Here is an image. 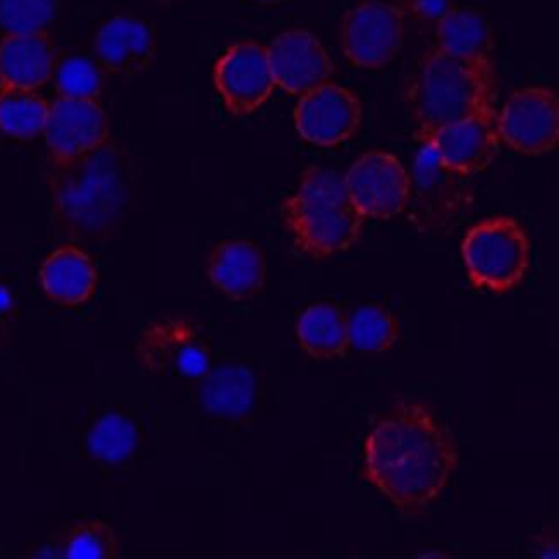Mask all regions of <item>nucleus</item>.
<instances>
[{
    "mask_svg": "<svg viewBox=\"0 0 559 559\" xmlns=\"http://www.w3.org/2000/svg\"><path fill=\"white\" fill-rule=\"evenodd\" d=\"M405 40V16L382 0H365L341 21V50L358 70H381L396 59Z\"/></svg>",
    "mask_w": 559,
    "mask_h": 559,
    "instance_id": "nucleus-8",
    "label": "nucleus"
},
{
    "mask_svg": "<svg viewBox=\"0 0 559 559\" xmlns=\"http://www.w3.org/2000/svg\"><path fill=\"white\" fill-rule=\"evenodd\" d=\"M118 555V537L112 528L102 520H86L68 531L59 556L68 559H114Z\"/></svg>",
    "mask_w": 559,
    "mask_h": 559,
    "instance_id": "nucleus-26",
    "label": "nucleus"
},
{
    "mask_svg": "<svg viewBox=\"0 0 559 559\" xmlns=\"http://www.w3.org/2000/svg\"><path fill=\"white\" fill-rule=\"evenodd\" d=\"M364 119L361 100L353 90L325 83L301 95L295 107V127L305 142L331 146L348 142Z\"/></svg>",
    "mask_w": 559,
    "mask_h": 559,
    "instance_id": "nucleus-12",
    "label": "nucleus"
},
{
    "mask_svg": "<svg viewBox=\"0 0 559 559\" xmlns=\"http://www.w3.org/2000/svg\"><path fill=\"white\" fill-rule=\"evenodd\" d=\"M56 88L61 97L97 100L104 90V76L86 57H68L59 62L53 73Z\"/></svg>",
    "mask_w": 559,
    "mask_h": 559,
    "instance_id": "nucleus-28",
    "label": "nucleus"
},
{
    "mask_svg": "<svg viewBox=\"0 0 559 559\" xmlns=\"http://www.w3.org/2000/svg\"><path fill=\"white\" fill-rule=\"evenodd\" d=\"M140 433L136 421L124 412L104 415L92 427L86 438L88 453L107 465H121L139 448Z\"/></svg>",
    "mask_w": 559,
    "mask_h": 559,
    "instance_id": "nucleus-24",
    "label": "nucleus"
},
{
    "mask_svg": "<svg viewBox=\"0 0 559 559\" xmlns=\"http://www.w3.org/2000/svg\"><path fill=\"white\" fill-rule=\"evenodd\" d=\"M496 110L480 112L438 128L429 133L417 134L418 142L429 143L439 163L456 175L472 178L495 163L499 152L496 131Z\"/></svg>",
    "mask_w": 559,
    "mask_h": 559,
    "instance_id": "nucleus-13",
    "label": "nucleus"
},
{
    "mask_svg": "<svg viewBox=\"0 0 559 559\" xmlns=\"http://www.w3.org/2000/svg\"><path fill=\"white\" fill-rule=\"evenodd\" d=\"M267 262L259 245L248 239H227L212 248L207 277L229 300H253L264 292Z\"/></svg>",
    "mask_w": 559,
    "mask_h": 559,
    "instance_id": "nucleus-16",
    "label": "nucleus"
},
{
    "mask_svg": "<svg viewBox=\"0 0 559 559\" xmlns=\"http://www.w3.org/2000/svg\"><path fill=\"white\" fill-rule=\"evenodd\" d=\"M253 2H259V4L264 5H277L281 4V2H284V0H253Z\"/></svg>",
    "mask_w": 559,
    "mask_h": 559,
    "instance_id": "nucleus-32",
    "label": "nucleus"
},
{
    "mask_svg": "<svg viewBox=\"0 0 559 559\" xmlns=\"http://www.w3.org/2000/svg\"><path fill=\"white\" fill-rule=\"evenodd\" d=\"M2 86H4V83H2V78H0V88H2Z\"/></svg>",
    "mask_w": 559,
    "mask_h": 559,
    "instance_id": "nucleus-34",
    "label": "nucleus"
},
{
    "mask_svg": "<svg viewBox=\"0 0 559 559\" xmlns=\"http://www.w3.org/2000/svg\"><path fill=\"white\" fill-rule=\"evenodd\" d=\"M436 49L463 61H495V29L478 9L453 8L436 25Z\"/></svg>",
    "mask_w": 559,
    "mask_h": 559,
    "instance_id": "nucleus-21",
    "label": "nucleus"
},
{
    "mask_svg": "<svg viewBox=\"0 0 559 559\" xmlns=\"http://www.w3.org/2000/svg\"><path fill=\"white\" fill-rule=\"evenodd\" d=\"M157 2H160V4L169 5L175 4V2H181V0H157Z\"/></svg>",
    "mask_w": 559,
    "mask_h": 559,
    "instance_id": "nucleus-33",
    "label": "nucleus"
},
{
    "mask_svg": "<svg viewBox=\"0 0 559 559\" xmlns=\"http://www.w3.org/2000/svg\"><path fill=\"white\" fill-rule=\"evenodd\" d=\"M197 400L214 417L239 418L255 405V373L247 365L224 364L197 379Z\"/></svg>",
    "mask_w": 559,
    "mask_h": 559,
    "instance_id": "nucleus-20",
    "label": "nucleus"
},
{
    "mask_svg": "<svg viewBox=\"0 0 559 559\" xmlns=\"http://www.w3.org/2000/svg\"><path fill=\"white\" fill-rule=\"evenodd\" d=\"M57 64L56 45L47 32L0 38V78L5 86L38 90L52 80Z\"/></svg>",
    "mask_w": 559,
    "mask_h": 559,
    "instance_id": "nucleus-18",
    "label": "nucleus"
},
{
    "mask_svg": "<svg viewBox=\"0 0 559 559\" xmlns=\"http://www.w3.org/2000/svg\"><path fill=\"white\" fill-rule=\"evenodd\" d=\"M45 295L62 307H80L97 292L98 272L94 260L76 245L53 250L40 267Z\"/></svg>",
    "mask_w": 559,
    "mask_h": 559,
    "instance_id": "nucleus-19",
    "label": "nucleus"
},
{
    "mask_svg": "<svg viewBox=\"0 0 559 559\" xmlns=\"http://www.w3.org/2000/svg\"><path fill=\"white\" fill-rule=\"evenodd\" d=\"M133 178L130 155L110 140L80 157H49L45 182L62 235L83 243L118 235L133 202Z\"/></svg>",
    "mask_w": 559,
    "mask_h": 559,
    "instance_id": "nucleus-2",
    "label": "nucleus"
},
{
    "mask_svg": "<svg viewBox=\"0 0 559 559\" xmlns=\"http://www.w3.org/2000/svg\"><path fill=\"white\" fill-rule=\"evenodd\" d=\"M301 349L316 360H336L348 355V317L337 305L316 304L296 322Z\"/></svg>",
    "mask_w": 559,
    "mask_h": 559,
    "instance_id": "nucleus-22",
    "label": "nucleus"
},
{
    "mask_svg": "<svg viewBox=\"0 0 559 559\" xmlns=\"http://www.w3.org/2000/svg\"><path fill=\"white\" fill-rule=\"evenodd\" d=\"M50 102L37 90L2 86L0 88V133L9 139L33 140L44 134Z\"/></svg>",
    "mask_w": 559,
    "mask_h": 559,
    "instance_id": "nucleus-23",
    "label": "nucleus"
},
{
    "mask_svg": "<svg viewBox=\"0 0 559 559\" xmlns=\"http://www.w3.org/2000/svg\"><path fill=\"white\" fill-rule=\"evenodd\" d=\"M418 558H451V556L444 555V552H426V555H420Z\"/></svg>",
    "mask_w": 559,
    "mask_h": 559,
    "instance_id": "nucleus-31",
    "label": "nucleus"
},
{
    "mask_svg": "<svg viewBox=\"0 0 559 559\" xmlns=\"http://www.w3.org/2000/svg\"><path fill=\"white\" fill-rule=\"evenodd\" d=\"M134 357L145 372L166 378L200 379L212 367L207 340L185 317H166L143 328Z\"/></svg>",
    "mask_w": 559,
    "mask_h": 559,
    "instance_id": "nucleus-7",
    "label": "nucleus"
},
{
    "mask_svg": "<svg viewBox=\"0 0 559 559\" xmlns=\"http://www.w3.org/2000/svg\"><path fill=\"white\" fill-rule=\"evenodd\" d=\"M414 207L409 221L427 235H448L463 223L474 205L471 178L439 163L429 143H421L414 166Z\"/></svg>",
    "mask_w": 559,
    "mask_h": 559,
    "instance_id": "nucleus-6",
    "label": "nucleus"
},
{
    "mask_svg": "<svg viewBox=\"0 0 559 559\" xmlns=\"http://www.w3.org/2000/svg\"><path fill=\"white\" fill-rule=\"evenodd\" d=\"M405 100L417 122V134L496 110L495 61H463L433 47L421 57L417 73L406 85Z\"/></svg>",
    "mask_w": 559,
    "mask_h": 559,
    "instance_id": "nucleus-3",
    "label": "nucleus"
},
{
    "mask_svg": "<svg viewBox=\"0 0 559 559\" xmlns=\"http://www.w3.org/2000/svg\"><path fill=\"white\" fill-rule=\"evenodd\" d=\"M14 324H16V305L13 295L0 284V349L11 343Z\"/></svg>",
    "mask_w": 559,
    "mask_h": 559,
    "instance_id": "nucleus-30",
    "label": "nucleus"
},
{
    "mask_svg": "<svg viewBox=\"0 0 559 559\" xmlns=\"http://www.w3.org/2000/svg\"><path fill=\"white\" fill-rule=\"evenodd\" d=\"M59 0H0V29L4 35L47 32Z\"/></svg>",
    "mask_w": 559,
    "mask_h": 559,
    "instance_id": "nucleus-27",
    "label": "nucleus"
},
{
    "mask_svg": "<svg viewBox=\"0 0 559 559\" xmlns=\"http://www.w3.org/2000/svg\"><path fill=\"white\" fill-rule=\"evenodd\" d=\"M466 276L477 292L515 289L531 267V239L522 224L510 215L480 221L462 241Z\"/></svg>",
    "mask_w": 559,
    "mask_h": 559,
    "instance_id": "nucleus-5",
    "label": "nucleus"
},
{
    "mask_svg": "<svg viewBox=\"0 0 559 559\" xmlns=\"http://www.w3.org/2000/svg\"><path fill=\"white\" fill-rule=\"evenodd\" d=\"M453 430L421 402L397 400L364 444V478L403 516L432 507L459 468Z\"/></svg>",
    "mask_w": 559,
    "mask_h": 559,
    "instance_id": "nucleus-1",
    "label": "nucleus"
},
{
    "mask_svg": "<svg viewBox=\"0 0 559 559\" xmlns=\"http://www.w3.org/2000/svg\"><path fill=\"white\" fill-rule=\"evenodd\" d=\"M349 346L364 353H385L397 345L402 324L390 308L379 304L357 308L348 317Z\"/></svg>",
    "mask_w": 559,
    "mask_h": 559,
    "instance_id": "nucleus-25",
    "label": "nucleus"
},
{
    "mask_svg": "<svg viewBox=\"0 0 559 559\" xmlns=\"http://www.w3.org/2000/svg\"><path fill=\"white\" fill-rule=\"evenodd\" d=\"M94 45L102 68L124 78L143 73L155 57V37L151 26L128 14L107 21L98 29Z\"/></svg>",
    "mask_w": 559,
    "mask_h": 559,
    "instance_id": "nucleus-17",
    "label": "nucleus"
},
{
    "mask_svg": "<svg viewBox=\"0 0 559 559\" xmlns=\"http://www.w3.org/2000/svg\"><path fill=\"white\" fill-rule=\"evenodd\" d=\"M283 223L296 250L308 259L325 260L355 247L364 231V217L349 200L336 170L310 166L298 190L281 203Z\"/></svg>",
    "mask_w": 559,
    "mask_h": 559,
    "instance_id": "nucleus-4",
    "label": "nucleus"
},
{
    "mask_svg": "<svg viewBox=\"0 0 559 559\" xmlns=\"http://www.w3.org/2000/svg\"><path fill=\"white\" fill-rule=\"evenodd\" d=\"M214 83L224 107L235 118L259 110L276 88L267 47L253 40L227 47L215 62Z\"/></svg>",
    "mask_w": 559,
    "mask_h": 559,
    "instance_id": "nucleus-11",
    "label": "nucleus"
},
{
    "mask_svg": "<svg viewBox=\"0 0 559 559\" xmlns=\"http://www.w3.org/2000/svg\"><path fill=\"white\" fill-rule=\"evenodd\" d=\"M49 157H80L109 142V119L97 100L59 97L50 104L44 130Z\"/></svg>",
    "mask_w": 559,
    "mask_h": 559,
    "instance_id": "nucleus-15",
    "label": "nucleus"
},
{
    "mask_svg": "<svg viewBox=\"0 0 559 559\" xmlns=\"http://www.w3.org/2000/svg\"><path fill=\"white\" fill-rule=\"evenodd\" d=\"M267 53L274 82L286 94H307L333 78V59L322 41L307 29L280 33L269 45Z\"/></svg>",
    "mask_w": 559,
    "mask_h": 559,
    "instance_id": "nucleus-14",
    "label": "nucleus"
},
{
    "mask_svg": "<svg viewBox=\"0 0 559 559\" xmlns=\"http://www.w3.org/2000/svg\"><path fill=\"white\" fill-rule=\"evenodd\" d=\"M403 16L421 26H436L454 8V0H397Z\"/></svg>",
    "mask_w": 559,
    "mask_h": 559,
    "instance_id": "nucleus-29",
    "label": "nucleus"
},
{
    "mask_svg": "<svg viewBox=\"0 0 559 559\" xmlns=\"http://www.w3.org/2000/svg\"><path fill=\"white\" fill-rule=\"evenodd\" d=\"M499 143L523 155L555 151L559 140V100L555 90L527 86L513 92L496 116Z\"/></svg>",
    "mask_w": 559,
    "mask_h": 559,
    "instance_id": "nucleus-10",
    "label": "nucleus"
},
{
    "mask_svg": "<svg viewBox=\"0 0 559 559\" xmlns=\"http://www.w3.org/2000/svg\"><path fill=\"white\" fill-rule=\"evenodd\" d=\"M343 182L364 219H394L412 200V176L390 152H365L352 164Z\"/></svg>",
    "mask_w": 559,
    "mask_h": 559,
    "instance_id": "nucleus-9",
    "label": "nucleus"
}]
</instances>
